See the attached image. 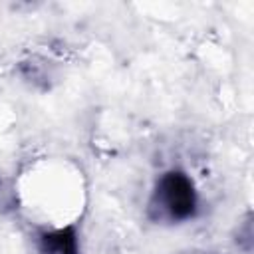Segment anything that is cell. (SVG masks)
<instances>
[{"label":"cell","instance_id":"cell-1","mask_svg":"<svg viewBox=\"0 0 254 254\" xmlns=\"http://www.w3.org/2000/svg\"><path fill=\"white\" fill-rule=\"evenodd\" d=\"M198 212V192L192 179L181 169L165 171L149 198V216L157 222L181 224Z\"/></svg>","mask_w":254,"mask_h":254},{"label":"cell","instance_id":"cell-2","mask_svg":"<svg viewBox=\"0 0 254 254\" xmlns=\"http://www.w3.org/2000/svg\"><path fill=\"white\" fill-rule=\"evenodd\" d=\"M42 254H79V242L73 226L44 230L40 234Z\"/></svg>","mask_w":254,"mask_h":254}]
</instances>
